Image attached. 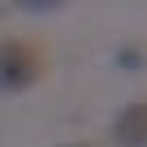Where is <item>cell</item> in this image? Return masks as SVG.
Returning a JSON list of instances; mask_svg holds the SVG:
<instances>
[{
    "label": "cell",
    "mask_w": 147,
    "mask_h": 147,
    "mask_svg": "<svg viewBox=\"0 0 147 147\" xmlns=\"http://www.w3.org/2000/svg\"><path fill=\"white\" fill-rule=\"evenodd\" d=\"M43 52L26 39H0V91H26L43 78Z\"/></svg>",
    "instance_id": "6da1fadb"
},
{
    "label": "cell",
    "mask_w": 147,
    "mask_h": 147,
    "mask_svg": "<svg viewBox=\"0 0 147 147\" xmlns=\"http://www.w3.org/2000/svg\"><path fill=\"white\" fill-rule=\"evenodd\" d=\"M113 143L117 147H147V100H134V104H125L117 113Z\"/></svg>",
    "instance_id": "7a4b0ae2"
},
{
    "label": "cell",
    "mask_w": 147,
    "mask_h": 147,
    "mask_svg": "<svg viewBox=\"0 0 147 147\" xmlns=\"http://www.w3.org/2000/svg\"><path fill=\"white\" fill-rule=\"evenodd\" d=\"M117 65H121V69H138V65H143V52H138V48H121V52H117Z\"/></svg>",
    "instance_id": "3957f363"
},
{
    "label": "cell",
    "mask_w": 147,
    "mask_h": 147,
    "mask_svg": "<svg viewBox=\"0 0 147 147\" xmlns=\"http://www.w3.org/2000/svg\"><path fill=\"white\" fill-rule=\"evenodd\" d=\"M74 147H91V143H74Z\"/></svg>",
    "instance_id": "277c9868"
}]
</instances>
